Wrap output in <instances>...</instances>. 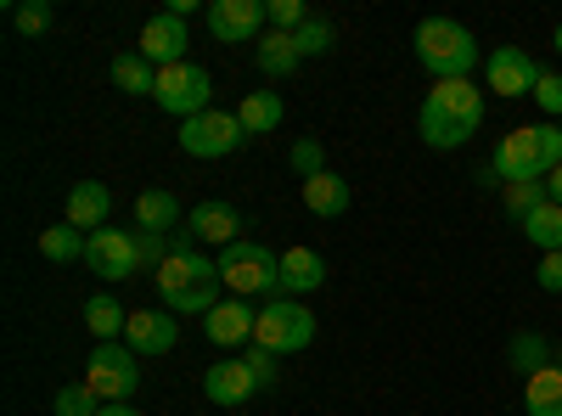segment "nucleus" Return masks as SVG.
I'll use <instances>...</instances> for the list:
<instances>
[{"instance_id":"f257e3e1","label":"nucleus","mask_w":562,"mask_h":416,"mask_svg":"<svg viewBox=\"0 0 562 416\" xmlns=\"http://www.w3.org/2000/svg\"><path fill=\"white\" fill-rule=\"evenodd\" d=\"M411 45H416V63L434 74V85H445V79H473V68L484 63L479 34L467 29V23H456V18H422L416 34H411Z\"/></svg>"},{"instance_id":"f03ea898","label":"nucleus","mask_w":562,"mask_h":416,"mask_svg":"<svg viewBox=\"0 0 562 416\" xmlns=\"http://www.w3.org/2000/svg\"><path fill=\"white\" fill-rule=\"evenodd\" d=\"M220 276H225V288L237 293V299H254V293H276L281 288V254L270 243H231L220 248Z\"/></svg>"},{"instance_id":"7ed1b4c3","label":"nucleus","mask_w":562,"mask_h":416,"mask_svg":"<svg viewBox=\"0 0 562 416\" xmlns=\"http://www.w3.org/2000/svg\"><path fill=\"white\" fill-rule=\"evenodd\" d=\"M85 389L102 405H130L140 389V355L130 344H97L85 355Z\"/></svg>"},{"instance_id":"20e7f679","label":"nucleus","mask_w":562,"mask_h":416,"mask_svg":"<svg viewBox=\"0 0 562 416\" xmlns=\"http://www.w3.org/2000/svg\"><path fill=\"white\" fill-rule=\"evenodd\" d=\"M315 344V315L304 310V299H270L259 310V327H254V349L265 355H304Z\"/></svg>"},{"instance_id":"39448f33","label":"nucleus","mask_w":562,"mask_h":416,"mask_svg":"<svg viewBox=\"0 0 562 416\" xmlns=\"http://www.w3.org/2000/svg\"><path fill=\"white\" fill-rule=\"evenodd\" d=\"M225 276H220V259L198 248L192 231H175L169 237V259L158 265V293H192V288H220Z\"/></svg>"},{"instance_id":"423d86ee","label":"nucleus","mask_w":562,"mask_h":416,"mask_svg":"<svg viewBox=\"0 0 562 416\" xmlns=\"http://www.w3.org/2000/svg\"><path fill=\"white\" fill-rule=\"evenodd\" d=\"M153 102L164 113H175L180 124L186 119H198L214 108V74L203 63H175V68H158V90H153Z\"/></svg>"},{"instance_id":"0eeeda50","label":"nucleus","mask_w":562,"mask_h":416,"mask_svg":"<svg viewBox=\"0 0 562 416\" xmlns=\"http://www.w3.org/2000/svg\"><path fill=\"white\" fill-rule=\"evenodd\" d=\"M175 142H180V153H186V158H231V153H243L248 130H243V119H237V113L209 108V113H198V119H186Z\"/></svg>"},{"instance_id":"6e6552de","label":"nucleus","mask_w":562,"mask_h":416,"mask_svg":"<svg viewBox=\"0 0 562 416\" xmlns=\"http://www.w3.org/2000/svg\"><path fill=\"white\" fill-rule=\"evenodd\" d=\"M479 180H490V187H512V180H546V175H540L535 124H518L512 135H501L495 153H490V169H479Z\"/></svg>"},{"instance_id":"1a4fd4ad","label":"nucleus","mask_w":562,"mask_h":416,"mask_svg":"<svg viewBox=\"0 0 562 416\" xmlns=\"http://www.w3.org/2000/svg\"><path fill=\"white\" fill-rule=\"evenodd\" d=\"M85 270H90V276H102V282H130V276L140 270L135 231H119V225L90 231V243H85Z\"/></svg>"},{"instance_id":"9d476101","label":"nucleus","mask_w":562,"mask_h":416,"mask_svg":"<svg viewBox=\"0 0 562 416\" xmlns=\"http://www.w3.org/2000/svg\"><path fill=\"white\" fill-rule=\"evenodd\" d=\"M540 63L524 52V45H495V52L484 57V85L495 90V97L506 102H518V97H535V85H540Z\"/></svg>"},{"instance_id":"9b49d317","label":"nucleus","mask_w":562,"mask_h":416,"mask_svg":"<svg viewBox=\"0 0 562 416\" xmlns=\"http://www.w3.org/2000/svg\"><path fill=\"white\" fill-rule=\"evenodd\" d=\"M265 29H270L265 0H214L209 7V34L225 45H259Z\"/></svg>"},{"instance_id":"f8f14e48","label":"nucleus","mask_w":562,"mask_h":416,"mask_svg":"<svg viewBox=\"0 0 562 416\" xmlns=\"http://www.w3.org/2000/svg\"><path fill=\"white\" fill-rule=\"evenodd\" d=\"M186 45H192V34H186V18L158 12V18L140 23V45H135V52L147 57L153 68H175V63H186Z\"/></svg>"},{"instance_id":"ddd939ff","label":"nucleus","mask_w":562,"mask_h":416,"mask_svg":"<svg viewBox=\"0 0 562 416\" xmlns=\"http://www.w3.org/2000/svg\"><path fill=\"white\" fill-rule=\"evenodd\" d=\"M254 327H259V310H254L248 299H220V304L203 315V333H209L214 349H237V344H248Z\"/></svg>"},{"instance_id":"4468645a","label":"nucleus","mask_w":562,"mask_h":416,"mask_svg":"<svg viewBox=\"0 0 562 416\" xmlns=\"http://www.w3.org/2000/svg\"><path fill=\"white\" fill-rule=\"evenodd\" d=\"M180 338V321L169 310H130V327H124V344L140 355V360H153V355H169Z\"/></svg>"},{"instance_id":"2eb2a0df","label":"nucleus","mask_w":562,"mask_h":416,"mask_svg":"<svg viewBox=\"0 0 562 416\" xmlns=\"http://www.w3.org/2000/svg\"><path fill=\"white\" fill-rule=\"evenodd\" d=\"M203 394L214 405H248L259 394V378H254L248 360H214L209 372H203Z\"/></svg>"},{"instance_id":"dca6fc26","label":"nucleus","mask_w":562,"mask_h":416,"mask_svg":"<svg viewBox=\"0 0 562 416\" xmlns=\"http://www.w3.org/2000/svg\"><path fill=\"white\" fill-rule=\"evenodd\" d=\"M186 231H192L198 243L231 248V243H243V214L231 203H198L192 214H186Z\"/></svg>"},{"instance_id":"f3484780","label":"nucleus","mask_w":562,"mask_h":416,"mask_svg":"<svg viewBox=\"0 0 562 416\" xmlns=\"http://www.w3.org/2000/svg\"><path fill=\"white\" fill-rule=\"evenodd\" d=\"M428 108H439V113H450V119H461V124H484V85H473V79H445V85H434L428 90Z\"/></svg>"},{"instance_id":"a211bd4d","label":"nucleus","mask_w":562,"mask_h":416,"mask_svg":"<svg viewBox=\"0 0 562 416\" xmlns=\"http://www.w3.org/2000/svg\"><path fill=\"white\" fill-rule=\"evenodd\" d=\"M108 214H113V192L102 187V180H79V187L68 192V225H79L85 237H90V231H102Z\"/></svg>"},{"instance_id":"6ab92c4d","label":"nucleus","mask_w":562,"mask_h":416,"mask_svg":"<svg viewBox=\"0 0 562 416\" xmlns=\"http://www.w3.org/2000/svg\"><path fill=\"white\" fill-rule=\"evenodd\" d=\"M321 282H326V259L315 248H288V254H281V293H288V299H304Z\"/></svg>"},{"instance_id":"aec40b11","label":"nucleus","mask_w":562,"mask_h":416,"mask_svg":"<svg viewBox=\"0 0 562 416\" xmlns=\"http://www.w3.org/2000/svg\"><path fill=\"white\" fill-rule=\"evenodd\" d=\"M180 198L169 187H147L135 198V231H158V237H175V225H180Z\"/></svg>"},{"instance_id":"412c9836","label":"nucleus","mask_w":562,"mask_h":416,"mask_svg":"<svg viewBox=\"0 0 562 416\" xmlns=\"http://www.w3.org/2000/svg\"><path fill=\"white\" fill-rule=\"evenodd\" d=\"M416 135H422V142H428L434 153H456V147H467V142H473V124H461V119H450V113H439V108H428V102H422V113H416Z\"/></svg>"},{"instance_id":"4be33fe9","label":"nucleus","mask_w":562,"mask_h":416,"mask_svg":"<svg viewBox=\"0 0 562 416\" xmlns=\"http://www.w3.org/2000/svg\"><path fill=\"white\" fill-rule=\"evenodd\" d=\"M304 209L310 214H321V220H344L349 214V180L344 175H315V180H304Z\"/></svg>"},{"instance_id":"5701e85b","label":"nucleus","mask_w":562,"mask_h":416,"mask_svg":"<svg viewBox=\"0 0 562 416\" xmlns=\"http://www.w3.org/2000/svg\"><path fill=\"white\" fill-rule=\"evenodd\" d=\"M254 57H259V74H265V79H288V74L304 63L299 45H293V34H281V29H265V34H259Z\"/></svg>"},{"instance_id":"b1692460","label":"nucleus","mask_w":562,"mask_h":416,"mask_svg":"<svg viewBox=\"0 0 562 416\" xmlns=\"http://www.w3.org/2000/svg\"><path fill=\"white\" fill-rule=\"evenodd\" d=\"M524 411L529 416H562V366H540L535 378H524Z\"/></svg>"},{"instance_id":"393cba45","label":"nucleus","mask_w":562,"mask_h":416,"mask_svg":"<svg viewBox=\"0 0 562 416\" xmlns=\"http://www.w3.org/2000/svg\"><path fill=\"white\" fill-rule=\"evenodd\" d=\"M85 327L97 333L102 344H119L124 327H130V310H124L113 293H97V299H85Z\"/></svg>"},{"instance_id":"a878e982","label":"nucleus","mask_w":562,"mask_h":416,"mask_svg":"<svg viewBox=\"0 0 562 416\" xmlns=\"http://www.w3.org/2000/svg\"><path fill=\"white\" fill-rule=\"evenodd\" d=\"M85 243H90L85 231L63 220V225H45L34 248H40V259H52V265H74V259H85Z\"/></svg>"},{"instance_id":"bb28decb","label":"nucleus","mask_w":562,"mask_h":416,"mask_svg":"<svg viewBox=\"0 0 562 416\" xmlns=\"http://www.w3.org/2000/svg\"><path fill=\"white\" fill-rule=\"evenodd\" d=\"M113 85L124 90V97H153V90H158V68L140 52H119L113 57Z\"/></svg>"},{"instance_id":"cd10ccee","label":"nucleus","mask_w":562,"mask_h":416,"mask_svg":"<svg viewBox=\"0 0 562 416\" xmlns=\"http://www.w3.org/2000/svg\"><path fill=\"white\" fill-rule=\"evenodd\" d=\"M237 119H243V130H248V135H270L281 119H288V108H281L276 90H248L243 108H237Z\"/></svg>"},{"instance_id":"c85d7f7f","label":"nucleus","mask_w":562,"mask_h":416,"mask_svg":"<svg viewBox=\"0 0 562 416\" xmlns=\"http://www.w3.org/2000/svg\"><path fill=\"white\" fill-rule=\"evenodd\" d=\"M518 231H524V237H529L540 254H562V203H551V198H546V203L518 225Z\"/></svg>"},{"instance_id":"c756f323","label":"nucleus","mask_w":562,"mask_h":416,"mask_svg":"<svg viewBox=\"0 0 562 416\" xmlns=\"http://www.w3.org/2000/svg\"><path fill=\"white\" fill-rule=\"evenodd\" d=\"M506 355H512V372H518V378H535L540 366H551V344L540 333H518Z\"/></svg>"},{"instance_id":"7c9ffc66","label":"nucleus","mask_w":562,"mask_h":416,"mask_svg":"<svg viewBox=\"0 0 562 416\" xmlns=\"http://www.w3.org/2000/svg\"><path fill=\"white\" fill-rule=\"evenodd\" d=\"M293 45H299V57H326V52L338 45V23L321 18V12H310V23L293 34Z\"/></svg>"},{"instance_id":"2f4dec72","label":"nucleus","mask_w":562,"mask_h":416,"mask_svg":"<svg viewBox=\"0 0 562 416\" xmlns=\"http://www.w3.org/2000/svg\"><path fill=\"white\" fill-rule=\"evenodd\" d=\"M501 203H506V214L512 220H529L540 203H546V180H512V187H501Z\"/></svg>"},{"instance_id":"473e14b6","label":"nucleus","mask_w":562,"mask_h":416,"mask_svg":"<svg viewBox=\"0 0 562 416\" xmlns=\"http://www.w3.org/2000/svg\"><path fill=\"white\" fill-rule=\"evenodd\" d=\"M12 23H18V34L40 40L45 29L57 23V12H52V0H23V7H12Z\"/></svg>"},{"instance_id":"72a5a7b5","label":"nucleus","mask_w":562,"mask_h":416,"mask_svg":"<svg viewBox=\"0 0 562 416\" xmlns=\"http://www.w3.org/2000/svg\"><path fill=\"white\" fill-rule=\"evenodd\" d=\"M288 164H293V175H299V180H315V175H326V147L304 135V142H293Z\"/></svg>"},{"instance_id":"f704fd0d","label":"nucleus","mask_w":562,"mask_h":416,"mask_svg":"<svg viewBox=\"0 0 562 416\" xmlns=\"http://www.w3.org/2000/svg\"><path fill=\"white\" fill-rule=\"evenodd\" d=\"M57 416H102V400L90 394L85 383H68L63 394H57V405H52Z\"/></svg>"},{"instance_id":"c9c22d12","label":"nucleus","mask_w":562,"mask_h":416,"mask_svg":"<svg viewBox=\"0 0 562 416\" xmlns=\"http://www.w3.org/2000/svg\"><path fill=\"white\" fill-rule=\"evenodd\" d=\"M265 12H270V29H281V34H299L310 23L304 0H265Z\"/></svg>"},{"instance_id":"e433bc0d","label":"nucleus","mask_w":562,"mask_h":416,"mask_svg":"<svg viewBox=\"0 0 562 416\" xmlns=\"http://www.w3.org/2000/svg\"><path fill=\"white\" fill-rule=\"evenodd\" d=\"M164 304H169V315H209V310L220 304V288H192V293H169Z\"/></svg>"},{"instance_id":"4c0bfd02","label":"nucleus","mask_w":562,"mask_h":416,"mask_svg":"<svg viewBox=\"0 0 562 416\" xmlns=\"http://www.w3.org/2000/svg\"><path fill=\"white\" fill-rule=\"evenodd\" d=\"M535 102H540V113L557 124L562 119V74H540V85H535Z\"/></svg>"},{"instance_id":"58836bf2","label":"nucleus","mask_w":562,"mask_h":416,"mask_svg":"<svg viewBox=\"0 0 562 416\" xmlns=\"http://www.w3.org/2000/svg\"><path fill=\"white\" fill-rule=\"evenodd\" d=\"M135 254H140V265H164L169 259V237H158V231H135Z\"/></svg>"},{"instance_id":"ea45409f","label":"nucleus","mask_w":562,"mask_h":416,"mask_svg":"<svg viewBox=\"0 0 562 416\" xmlns=\"http://www.w3.org/2000/svg\"><path fill=\"white\" fill-rule=\"evenodd\" d=\"M535 282H540V293H557V299H562V254H540Z\"/></svg>"},{"instance_id":"a19ab883","label":"nucleus","mask_w":562,"mask_h":416,"mask_svg":"<svg viewBox=\"0 0 562 416\" xmlns=\"http://www.w3.org/2000/svg\"><path fill=\"white\" fill-rule=\"evenodd\" d=\"M248 366H254V378H259V389H270V383H276V355L254 349V355H248Z\"/></svg>"},{"instance_id":"79ce46f5","label":"nucleus","mask_w":562,"mask_h":416,"mask_svg":"<svg viewBox=\"0 0 562 416\" xmlns=\"http://www.w3.org/2000/svg\"><path fill=\"white\" fill-rule=\"evenodd\" d=\"M546 198H551V203H562V164L546 175Z\"/></svg>"},{"instance_id":"37998d69","label":"nucleus","mask_w":562,"mask_h":416,"mask_svg":"<svg viewBox=\"0 0 562 416\" xmlns=\"http://www.w3.org/2000/svg\"><path fill=\"white\" fill-rule=\"evenodd\" d=\"M102 416H140L135 405H102Z\"/></svg>"},{"instance_id":"c03bdc74","label":"nucleus","mask_w":562,"mask_h":416,"mask_svg":"<svg viewBox=\"0 0 562 416\" xmlns=\"http://www.w3.org/2000/svg\"><path fill=\"white\" fill-rule=\"evenodd\" d=\"M551 45H557V57H562V23H557V34H551Z\"/></svg>"},{"instance_id":"a18cd8bd","label":"nucleus","mask_w":562,"mask_h":416,"mask_svg":"<svg viewBox=\"0 0 562 416\" xmlns=\"http://www.w3.org/2000/svg\"><path fill=\"white\" fill-rule=\"evenodd\" d=\"M557 366H562V360H557Z\"/></svg>"}]
</instances>
